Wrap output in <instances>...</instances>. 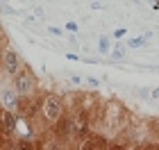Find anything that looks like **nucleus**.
I'll use <instances>...</instances> for the list:
<instances>
[{
	"label": "nucleus",
	"mask_w": 159,
	"mask_h": 150,
	"mask_svg": "<svg viewBox=\"0 0 159 150\" xmlns=\"http://www.w3.org/2000/svg\"><path fill=\"white\" fill-rule=\"evenodd\" d=\"M2 68H5V73H9V75L16 77L18 70H20V57L16 52H11V50H5V55H2Z\"/></svg>",
	"instance_id": "7ed1b4c3"
},
{
	"label": "nucleus",
	"mask_w": 159,
	"mask_h": 150,
	"mask_svg": "<svg viewBox=\"0 0 159 150\" xmlns=\"http://www.w3.org/2000/svg\"><path fill=\"white\" fill-rule=\"evenodd\" d=\"M16 102H18V93L14 91V87H5V89H2V105H5V111H9Z\"/></svg>",
	"instance_id": "39448f33"
},
{
	"label": "nucleus",
	"mask_w": 159,
	"mask_h": 150,
	"mask_svg": "<svg viewBox=\"0 0 159 150\" xmlns=\"http://www.w3.org/2000/svg\"><path fill=\"white\" fill-rule=\"evenodd\" d=\"M16 150H34V148H32V143H30V141H20Z\"/></svg>",
	"instance_id": "0eeeda50"
},
{
	"label": "nucleus",
	"mask_w": 159,
	"mask_h": 150,
	"mask_svg": "<svg viewBox=\"0 0 159 150\" xmlns=\"http://www.w3.org/2000/svg\"><path fill=\"white\" fill-rule=\"evenodd\" d=\"M107 48H109V46H107V39H100V50H102V52H105Z\"/></svg>",
	"instance_id": "6e6552de"
},
{
	"label": "nucleus",
	"mask_w": 159,
	"mask_h": 150,
	"mask_svg": "<svg viewBox=\"0 0 159 150\" xmlns=\"http://www.w3.org/2000/svg\"><path fill=\"white\" fill-rule=\"evenodd\" d=\"M70 134H73L75 139H86L89 137V123H86L84 116L70 118Z\"/></svg>",
	"instance_id": "20e7f679"
},
{
	"label": "nucleus",
	"mask_w": 159,
	"mask_h": 150,
	"mask_svg": "<svg viewBox=\"0 0 159 150\" xmlns=\"http://www.w3.org/2000/svg\"><path fill=\"white\" fill-rule=\"evenodd\" d=\"M16 125H18L16 116H14V114H9V111H5V114H2V130H5V134L14 132V130H16Z\"/></svg>",
	"instance_id": "423d86ee"
},
{
	"label": "nucleus",
	"mask_w": 159,
	"mask_h": 150,
	"mask_svg": "<svg viewBox=\"0 0 159 150\" xmlns=\"http://www.w3.org/2000/svg\"><path fill=\"white\" fill-rule=\"evenodd\" d=\"M11 87H14V91H16V93L27 96V93H32V89H34V80H32L30 73H18L16 77H14Z\"/></svg>",
	"instance_id": "f257e3e1"
},
{
	"label": "nucleus",
	"mask_w": 159,
	"mask_h": 150,
	"mask_svg": "<svg viewBox=\"0 0 159 150\" xmlns=\"http://www.w3.org/2000/svg\"><path fill=\"white\" fill-rule=\"evenodd\" d=\"M43 114H46V118H50L55 123V120L61 118V100L57 96H48L46 102H43Z\"/></svg>",
	"instance_id": "f03ea898"
}]
</instances>
